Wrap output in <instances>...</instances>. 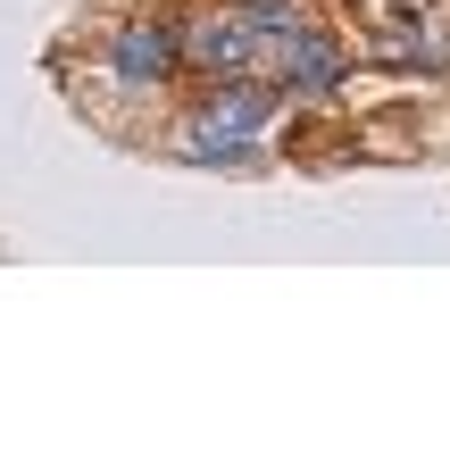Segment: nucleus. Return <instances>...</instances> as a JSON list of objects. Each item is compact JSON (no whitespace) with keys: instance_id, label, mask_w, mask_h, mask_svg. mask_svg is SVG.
<instances>
[{"instance_id":"obj_2","label":"nucleus","mask_w":450,"mask_h":458,"mask_svg":"<svg viewBox=\"0 0 450 458\" xmlns=\"http://www.w3.org/2000/svg\"><path fill=\"white\" fill-rule=\"evenodd\" d=\"M175 59H183V34H175V25H134V34H117V50H109L117 84H158Z\"/></svg>"},{"instance_id":"obj_1","label":"nucleus","mask_w":450,"mask_h":458,"mask_svg":"<svg viewBox=\"0 0 450 458\" xmlns=\"http://www.w3.org/2000/svg\"><path fill=\"white\" fill-rule=\"evenodd\" d=\"M267 117H276V100L267 92H217L208 109L192 117V158H225V167H250L259 158V133H267Z\"/></svg>"},{"instance_id":"obj_3","label":"nucleus","mask_w":450,"mask_h":458,"mask_svg":"<svg viewBox=\"0 0 450 458\" xmlns=\"http://www.w3.org/2000/svg\"><path fill=\"white\" fill-rule=\"evenodd\" d=\"M250 42H259V25L233 9V17H208L200 34H192V50H183V59L208 67V75H242V67H250Z\"/></svg>"},{"instance_id":"obj_4","label":"nucleus","mask_w":450,"mask_h":458,"mask_svg":"<svg viewBox=\"0 0 450 458\" xmlns=\"http://www.w3.org/2000/svg\"><path fill=\"white\" fill-rule=\"evenodd\" d=\"M334 75H342V50L326 34H284V84L293 92H326Z\"/></svg>"}]
</instances>
